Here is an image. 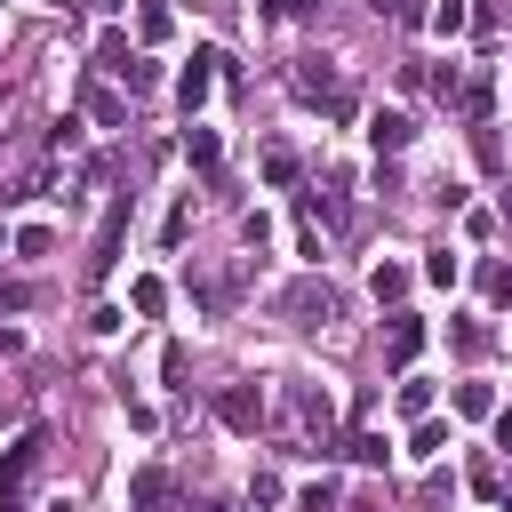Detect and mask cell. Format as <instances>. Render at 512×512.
Here are the masks:
<instances>
[{"label": "cell", "instance_id": "obj_37", "mask_svg": "<svg viewBox=\"0 0 512 512\" xmlns=\"http://www.w3.org/2000/svg\"><path fill=\"white\" fill-rule=\"evenodd\" d=\"M504 216H512V192H504Z\"/></svg>", "mask_w": 512, "mask_h": 512}, {"label": "cell", "instance_id": "obj_1", "mask_svg": "<svg viewBox=\"0 0 512 512\" xmlns=\"http://www.w3.org/2000/svg\"><path fill=\"white\" fill-rule=\"evenodd\" d=\"M40 464H48V432L32 424V432H16L8 456H0V504H24V488L40 480Z\"/></svg>", "mask_w": 512, "mask_h": 512}, {"label": "cell", "instance_id": "obj_24", "mask_svg": "<svg viewBox=\"0 0 512 512\" xmlns=\"http://www.w3.org/2000/svg\"><path fill=\"white\" fill-rule=\"evenodd\" d=\"M456 272H464V264H456L448 248H432V256H424V280H432V288H456Z\"/></svg>", "mask_w": 512, "mask_h": 512}, {"label": "cell", "instance_id": "obj_21", "mask_svg": "<svg viewBox=\"0 0 512 512\" xmlns=\"http://www.w3.org/2000/svg\"><path fill=\"white\" fill-rule=\"evenodd\" d=\"M464 24H472V8H464V0H440V8H432V32H440V40H456Z\"/></svg>", "mask_w": 512, "mask_h": 512}, {"label": "cell", "instance_id": "obj_32", "mask_svg": "<svg viewBox=\"0 0 512 512\" xmlns=\"http://www.w3.org/2000/svg\"><path fill=\"white\" fill-rule=\"evenodd\" d=\"M376 16H416V0H368Z\"/></svg>", "mask_w": 512, "mask_h": 512}, {"label": "cell", "instance_id": "obj_30", "mask_svg": "<svg viewBox=\"0 0 512 512\" xmlns=\"http://www.w3.org/2000/svg\"><path fill=\"white\" fill-rule=\"evenodd\" d=\"M24 304H32V288L24 280H0V312H24Z\"/></svg>", "mask_w": 512, "mask_h": 512}, {"label": "cell", "instance_id": "obj_20", "mask_svg": "<svg viewBox=\"0 0 512 512\" xmlns=\"http://www.w3.org/2000/svg\"><path fill=\"white\" fill-rule=\"evenodd\" d=\"M440 448H448V424L416 416V432H408V456H440Z\"/></svg>", "mask_w": 512, "mask_h": 512}, {"label": "cell", "instance_id": "obj_3", "mask_svg": "<svg viewBox=\"0 0 512 512\" xmlns=\"http://www.w3.org/2000/svg\"><path fill=\"white\" fill-rule=\"evenodd\" d=\"M216 72H232V56H224V48H192V64L176 72V104H184V120H200V104H208Z\"/></svg>", "mask_w": 512, "mask_h": 512}, {"label": "cell", "instance_id": "obj_22", "mask_svg": "<svg viewBox=\"0 0 512 512\" xmlns=\"http://www.w3.org/2000/svg\"><path fill=\"white\" fill-rule=\"evenodd\" d=\"M456 112H464V120H488V112H496V88H488V80H472V88L456 96Z\"/></svg>", "mask_w": 512, "mask_h": 512}, {"label": "cell", "instance_id": "obj_16", "mask_svg": "<svg viewBox=\"0 0 512 512\" xmlns=\"http://www.w3.org/2000/svg\"><path fill=\"white\" fill-rule=\"evenodd\" d=\"M128 304H136L144 320H160V312H168V280H152V272H144V280L128 288Z\"/></svg>", "mask_w": 512, "mask_h": 512}, {"label": "cell", "instance_id": "obj_33", "mask_svg": "<svg viewBox=\"0 0 512 512\" xmlns=\"http://www.w3.org/2000/svg\"><path fill=\"white\" fill-rule=\"evenodd\" d=\"M496 448H504V464H512V408L496 416Z\"/></svg>", "mask_w": 512, "mask_h": 512}, {"label": "cell", "instance_id": "obj_10", "mask_svg": "<svg viewBox=\"0 0 512 512\" xmlns=\"http://www.w3.org/2000/svg\"><path fill=\"white\" fill-rule=\"evenodd\" d=\"M408 288H416V272H408V264H392V256H384V264L368 272V296H376V304H400Z\"/></svg>", "mask_w": 512, "mask_h": 512}, {"label": "cell", "instance_id": "obj_17", "mask_svg": "<svg viewBox=\"0 0 512 512\" xmlns=\"http://www.w3.org/2000/svg\"><path fill=\"white\" fill-rule=\"evenodd\" d=\"M480 296H488V304H512V264H504V256L480 264Z\"/></svg>", "mask_w": 512, "mask_h": 512}, {"label": "cell", "instance_id": "obj_4", "mask_svg": "<svg viewBox=\"0 0 512 512\" xmlns=\"http://www.w3.org/2000/svg\"><path fill=\"white\" fill-rule=\"evenodd\" d=\"M120 232H128V192H112V200H104V216H96V248H88V280H104V272L120 264Z\"/></svg>", "mask_w": 512, "mask_h": 512}, {"label": "cell", "instance_id": "obj_36", "mask_svg": "<svg viewBox=\"0 0 512 512\" xmlns=\"http://www.w3.org/2000/svg\"><path fill=\"white\" fill-rule=\"evenodd\" d=\"M504 512H512V488H504Z\"/></svg>", "mask_w": 512, "mask_h": 512}, {"label": "cell", "instance_id": "obj_6", "mask_svg": "<svg viewBox=\"0 0 512 512\" xmlns=\"http://www.w3.org/2000/svg\"><path fill=\"white\" fill-rule=\"evenodd\" d=\"M168 504H176L168 464H136V472H128V512H168Z\"/></svg>", "mask_w": 512, "mask_h": 512}, {"label": "cell", "instance_id": "obj_25", "mask_svg": "<svg viewBox=\"0 0 512 512\" xmlns=\"http://www.w3.org/2000/svg\"><path fill=\"white\" fill-rule=\"evenodd\" d=\"M400 408H408V416H432V384H424V376H400Z\"/></svg>", "mask_w": 512, "mask_h": 512}, {"label": "cell", "instance_id": "obj_19", "mask_svg": "<svg viewBox=\"0 0 512 512\" xmlns=\"http://www.w3.org/2000/svg\"><path fill=\"white\" fill-rule=\"evenodd\" d=\"M448 400H456V416H496V392L488 384H456Z\"/></svg>", "mask_w": 512, "mask_h": 512}, {"label": "cell", "instance_id": "obj_31", "mask_svg": "<svg viewBox=\"0 0 512 512\" xmlns=\"http://www.w3.org/2000/svg\"><path fill=\"white\" fill-rule=\"evenodd\" d=\"M264 8H272V16H312L320 0H264Z\"/></svg>", "mask_w": 512, "mask_h": 512}, {"label": "cell", "instance_id": "obj_34", "mask_svg": "<svg viewBox=\"0 0 512 512\" xmlns=\"http://www.w3.org/2000/svg\"><path fill=\"white\" fill-rule=\"evenodd\" d=\"M88 8H96V16H120V8H128V0H88Z\"/></svg>", "mask_w": 512, "mask_h": 512}, {"label": "cell", "instance_id": "obj_28", "mask_svg": "<svg viewBox=\"0 0 512 512\" xmlns=\"http://www.w3.org/2000/svg\"><path fill=\"white\" fill-rule=\"evenodd\" d=\"M72 144H80V120H72V112H64V120H56V128H48V152H72Z\"/></svg>", "mask_w": 512, "mask_h": 512}, {"label": "cell", "instance_id": "obj_35", "mask_svg": "<svg viewBox=\"0 0 512 512\" xmlns=\"http://www.w3.org/2000/svg\"><path fill=\"white\" fill-rule=\"evenodd\" d=\"M16 344H24V336H16V328H0V360H8V352H16Z\"/></svg>", "mask_w": 512, "mask_h": 512}, {"label": "cell", "instance_id": "obj_14", "mask_svg": "<svg viewBox=\"0 0 512 512\" xmlns=\"http://www.w3.org/2000/svg\"><path fill=\"white\" fill-rule=\"evenodd\" d=\"M168 32H176V8H168V0H136V40L152 48V40H168Z\"/></svg>", "mask_w": 512, "mask_h": 512}, {"label": "cell", "instance_id": "obj_2", "mask_svg": "<svg viewBox=\"0 0 512 512\" xmlns=\"http://www.w3.org/2000/svg\"><path fill=\"white\" fill-rule=\"evenodd\" d=\"M272 312H280V320H296V328H312V320H336V288H328L320 272H304V280H288V288L272 296Z\"/></svg>", "mask_w": 512, "mask_h": 512}, {"label": "cell", "instance_id": "obj_11", "mask_svg": "<svg viewBox=\"0 0 512 512\" xmlns=\"http://www.w3.org/2000/svg\"><path fill=\"white\" fill-rule=\"evenodd\" d=\"M336 456H352V464H384V456H392V440H384V432H368V424H352V432L336 440Z\"/></svg>", "mask_w": 512, "mask_h": 512}, {"label": "cell", "instance_id": "obj_29", "mask_svg": "<svg viewBox=\"0 0 512 512\" xmlns=\"http://www.w3.org/2000/svg\"><path fill=\"white\" fill-rule=\"evenodd\" d=\"M248 504H256V512H264V504H280V480H272V472H256V480H248Z\"/></svg>", "mask_w": 512, "mask_h": 512}, {"label": "cell", "instance_id": "obj_26", "mask_svg": "<svg viewBox=\"0 0 512 512\" xmlns=\"http://www.w3.org/2000/svg\"><path fill=\"white\" fill-rule=\"evenodd\" d=\"M264 184H296V152H264Z\"/></svg>", "mask_w": 512, "mask_h": 512}, {"label": "cell", "instance_id": "obj_23", "mask_svg": "<svg viewBox=\"0 0 512 512\" xmlns=\"http://www.w3.org/2000/svg\"><path fill=\"white\" fill-rule=\"evenodd\" d=\"M48 248H56V232H48V224H24V232H16V256H24V264H40Z\"/></svg>", "mask_w": 512, "mask_h": 512}, {"label": "cell", "instance_id": "obj_13", "mask_svg": "<svg viewBox=\"0 0 512 512\" xmlns=\"http://www.w3.org/2000/svg\"><path fill=\"white\" fill-rule=\"evenodd\" d=\"M216 152H224V144H216V128H200V120H184V160H192L200 176H216Z\"/></svg>", "mask_w": 512, "mask_h": 512}, {"label": "cell", "instance_id": "obj_9", "mask_svg": "<svg viewBox=\"0 0 512 512\" xmlns=\"http://www.w3.org/2000/svg\"><path fill=\"white\" fill-rule=\"evenodd\" d=\"M408 136H416L408 112H368V144H376V152H408Z\"/></svg>", "mask_w": 512, "mask_h": 512}, {"label": "cell", "instance_id": "obj_18", "mask_svg": "<svg viewBox=\"0 0 512 512\" xmlns=\"http://www.w3.org/2000/svg\"><path fill=\"white\" fill-rule=\"evenodd\" d=\"M296 96H320V104H328V96H336L328 64H312V56H304V64H296Z\"/></svg>", "mask_w": 512, "mask_h": 512}, {"label": "cell", "instance_id": "obj_12", "mask_svg": "<svg viewBox=\"0 0 512 512\" xmlns=\"http://www.w3.org/2000/svg\"><path fill=\"white\" fill-rule=\"evenodd\" d=\"M136 56H144V48H128V32H104V40H96V72H112V80H128Z\"/></svg>", "mask_w": 512, "mask_h": 512}, {"label": "cell", "instance_id": "obj_27", "mask_svg": "<svg viewBox=\"0 0 512 512\" xmlns=\"http://www.w3.org/2000/svg\"><path fill=\"white\" fill-rule=\"evenodd\" d=\"M296 504H304V512H336V480H312Z\"/></svg>", "mask_w": 512, "mask_h": 512}, {"label": "cell", "instance_id": "obj_7", "mask_svg": "<svg viewBox=\"0 0 512 512\" xmlns=\"http://www.w3.org/2000/svg\"><path fill=\"white\" fill-rule=\"evenodd\" d=\"M416 352H424V320H416V312H392V328H384V360L408 368Z\"/></svg>", "mask_w": 512, "mask_h": 512}, {"label": "cell", "instance_id": "obj_8", "mask_svg": "<svg viewBox=\"0 0 512 512\" xmlns=\"http://www.w3.org/2000/svg\"><path fill=\"white\" fill-rule=\"evenodd\" d=\"M80 112H88L96 128H120V120H128V96H112V88H96V80H80Z\"/></svg>", "mask_w": 512, "mask_h": 512}, {"label": "cell", "instance_id": "obj_5", "mask_svg": "<svg viewBox=\"0 0 512 512\" xmlns=\"http://www.w3.org/2000/svg\"><path fill=\"white\" fill-rule=\"evenodd\" d=\"M216 416H224V432H256V424L272 416V400H264L256 384H224V392H216Z\"/></svg>", "mask_w": 512, "mask_h": 512}, {"label": "cell", "instance_id": "obj_15", "mask_svg": "<svg viewBox=\"0 0 512 512\" xmlns=\"http://www.w3.org/2000/svg\"><path fill=\"white\" fill-rule=\"evenodd\" d=\"M448 344H456L464 360H480V352L496 344V328H488V320H448Z\"/></svg>", "mask_w": 512, "mask_h": 512}]
</instances>
